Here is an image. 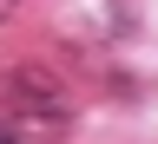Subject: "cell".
Instances as JSON below:
<instances>
[{
	"label": "cell",
	"mask_w": 158,
	"mask_h": 144,
	"mask_svg": "<svg viewBox=\"0 0 158 144\" xmlns=\"http://www.w3.org/2000/svg\"><path fill=\"white\" fill-rule=\"evenodd\" d=\"M0 118H13L27 138L53 144L59 125L73 118V92L59 85L46 66H7V79H0Z\"/></svg>",
	"instance_id": "1"
},
{
	"label": "cell",
	"mask_w": 158,
	"mask_h": 144,
	"mask_svg": "<svg viewBox=\"0 0 158 144\" xmlns=\"http://www.w3.org/2000/svg\"><path fill=\"white\" fill-rule=\"evenodd\" d=\"M0 144H33V138H27V131H20V125H13V118H0Z\"/></svg>",
	"instance_id": "2"
},
{
	"label": "cell",
	"mask_w": 158,
	"mask_h": 144,
	"mask_svg": "<svg viewBox=\"0 0 158 144\" xmlns=\"http://www.w3.org/2000/svg\"><path fill=\"white\" fill-rule=\"evenodd\" d=\"M13 13H20V0H0V20H13Z\"/></svg>",
	"instance_id": "3"
}]
</instances>
